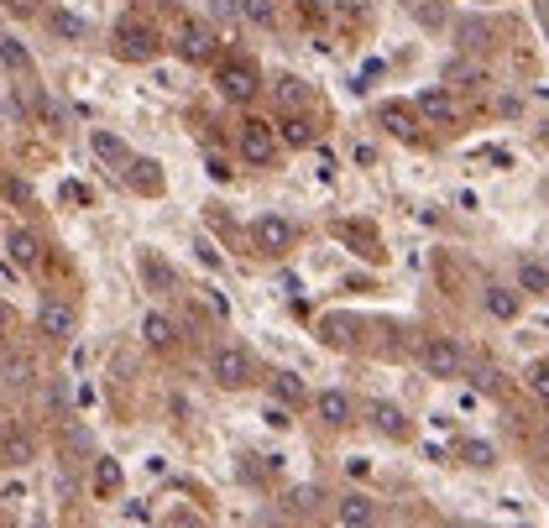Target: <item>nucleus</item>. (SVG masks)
<instances>
[{"mask_svg": "<svg viewBox=\"0 0 549 528\" xmlns=\"http://www.w3.org/2000/svg\"><path fill=\"white\" fill-rule=\"evenodd\" d=\"M335 518H340V528H377V502L366 492H346L335 502Z\"/></svg>", "mask_w": 549, "mask_h": 528, "instance_id": "nucleus-10", "label": "nucleus"}, {"mask_svg": "<svg viewBox=\"0 0 549 528\" xmlns=\"http://www.w3.org/2000/svg\"><path fill=\"white\" fill-rule=\"evenodd\" d=\"M314 408H319V419H325L330 429H346V424H351V413H356V403L340 393V387H325V393L314 398Z\"/></svg>", "mask_w": 549, "mask_h": 528, "instance_id": "nucleus-14", "label": "nucleus"}, {"mask_svg": "<svg viewBox=\"0 0 549 528\" xmlns=\"http://www.w3.org/2000/svg\"><path fill=\"white\" fill-rule=\"evenodd\" d=\"M32 455H37V440H32L27 429H11L6 445H0V461H6V466H27Z\"/></svg>", "mask_w": 549, "mask_h": 528, "instance_id": "nucleus-19", "label": "nucleus"}, {"mask_svg": "<svg viewBox=\"0 0 549 528\" xmlns=\"http://www.w3.org/2000/svg\"><path fill=\"white\" fill-rule=\"evenodd\" d=\"M529 387H534L539 403H549V361H534L529 366Z\"/></svg>", "mask_w": 549, "mask_h": 528, "instance_id": "nucleus-30", "label": "nucleus"}, {"mask_svg": "<svg viewBox=\"0 0 549 528\" xmlns=\"http://www.w3.org/2000/svg\"><path fill=\"white\" fill-rule=\"evenodd\" d=\"M272 157H278V131L262 126V121H246L241 126V163L246 168H272Z\"/></svg>", "mask_w": 549, "mask_h": 528, "instance_id": "nucleus-6", "label": "nucleus"}, {"mask_svg": "<svg viewBox=\"0 0 549 528\" xmlns=\"http://www.w3.org/2000/svg\"><path fill=\"white\" fill-rule=\"evenodd\" d=\"M48 32L53 37H63V42H84L89 37V27H84V16H74V11H48Z\"/></svg>", "mask_w": 549, "mask_h": 528, "instance_id": "nucleus-21", "label": "nucleus"}, {"mask_svg": "<svg viewBox=\"0 0 549 528\" xmlns=\"http://www.w3.org/2000/svg\"><path fill=\"white\" fill-rule=\"evenodd\" d=\"M414 110H419V121H429V126H461V100H455L450 89H429V95L414 100Z\"/></svg>", "mask_w": 549, "mask_h": 528, "instance_id": "nucleus-9", "label": "nucleus"}, {"mask_svg": "<svg viewBox=\"0 0 549 528\" xmlns=\"http://www.w3.org/2000/svg\"><path fill=\"white\" fill-rule=\"evenodd\" d=\"M37 330H42V340H53V346H63V340H74V330H79V314H74V304H63V298H48V304L37 309Z\"/></svg>", "mask_w": 549, "mask_h": 528, "instance_id": "nucleus-8", "label": "nucleus"}, {"mask_svg": "<svg viewBox=\"0 0 549 528\" xmlns=\"http://www.w3.org/2000/svg\"><path fill=\"white\" fill-rule=\"evenodd\" d=\"M126 487V471H121V461H110V455H100L95 461V497H116Z\"/></svg>", "mask_w": 549, "mask_h": 528, "instance_id": "nucleus-20", "label": "nucleus"}, {"mask_svg": "<svg viewBox=\"0 0 549 528\" xmlns=\"http://www.w3.org/2000/svg\"><path fill=\"white\" fill-rule=\"evenodd\" d=\"M6 251H11V262H16V267L37 272V267H42V251H48V246H42V236H37V231H27V225H16V231L6 236Z\"/></svg>", "mask_w": 549, "mask_h": 528, "instance_id": "nucleus-11", "label": "nucleus"}, {"mask_svg": "<svg viewBox=\"0 0 549 528\" xmlns=\"http://www.w3.org/2000/svg\"><path fill=\"white\" fill-rule=\"evenodd\" d=\"M142 278H147V288L168 293V288H173V267L157 257V251H142Z\"/></svg>", "mask_w": 549, "mask_h": 528, "instance_id": "nucleus-22", "label": "nucleus"}, {"mask_svg": "<svg viewBox=\"0 0 549 528\" xmlns=\"http://www.w3.org/2000/svg\"><path fill=\"white\" fill-rule=\"evenodd\" d=\"M32 372H37V366H32V356H11V361H6V372H0V377H6L11 387H27V382H32Z\"/></svg>", "mask_w": 549, "mask_h": 528, "instance_id": "nucleus-27", "label": "nucleus"}, {"mask_svg": "<svg viewBox=\"0 0 549 528\" xmlns=\"http://www.w3.org/2000/svg\"><path fill=\"white\" fill-rule=\"evenodd\" d=\"M419 366H424V377H434V382H455V377L466 372V351H461V340L434 335L429 346L419 351Z\"/></svg>", "mask_w": 549, "mask_h": 528, "instance_id": "nucleus-4", "label": "nucleus"}, {"mask_svg": "<svg viewBox=\"0 0 549 528\" xmlns=\"http://www.w3.org/2000/svg\"><path fill=\"white\" fill-rule=\"evenodd\" d=\"M466 466H476V471H487V466H497V450L487 445V440H466Z\"/></svg>", "mask_w": 549, "mask_h": 528, "instance_id": "nucleus-26", "label": "nucleus"}, {"mask_svg": "<svg viewBox=\"0 0 549 528\" xmlns=\"http://www.w3.org/2000/svg\"><path fill=\"white\" fill-rule=\"evenodd\" d=\"M210 377L220 382V387H251L257 382V361H251V351L246 346H236V340H225V346H215L210 351Z\"/></svg>", "mask_w": 549, "mask_h": 528, "instance_id": "nucleus-2", "label": "nucleus"}, {"mask_svg": "<svg viewBox=\"0 0 549 528\" xmlns=\"http://www.w3.org/2000/svg\"><path fill=\"white\" fill-rule=\"evenodd\" d=\"M199 293H204V304H210V309H215L220 319H231V304H225V298H220L215 288H199Z\"/></svg>", "mask_w": 549, "mask_h": 528, "instance_id": "nucleus-32", "label": "nucleus"}, {"mask_svg": "<svg viewBox=\"0 0 549 528\" xmlns=\"http://www.w3.org/2000/svg\"><path fill=\"white\" fill-rule=\"evenodd\" d=\"M267 387H272V398H278L283 408H304L309 403V387H304V377L299 372H267Z\"/></svg>", "mask_w": 549, "mask_h": 528, "instance_id": "nucleus-13", "label": "nucleus"}, {"mask_svg": "<svg viewBox=\"0 0 549 528\" xmlns=\"http://www.w3.org/2000/svg\"><path fill=\"white\" fill-rule=\"evenodd\" d=\"M366 419H372V429H382V434H393V440H403L408 434V419H403V408L398 403H366Z\"/></svg>", "mask_w": 549, "mask_h": 528, "instance_id": "nucleus-16", "label": "nucleus"}, {"mask_svg": "<svg viewBox=\"0 0 549 528\" xmlns=\"http://www.w3.org/2000/svg\"><path fill=\"white\" fill-rule=\"evenodd\" d=\"M142 340H147L152 351H168L173 340H178V325H173V319H168L163 309H152V314L142 319Z\"/></svg>", "mask_w": 549, "mask_h": 528, "instance_id": "nucleus-17", "label": "nucleus"}, {"mask_svg": "<svg viewBox=\"0 0 549 528\" xmlns=\"http://www.w3.org/2000/svg\"><path fill=\"white\" fill-rule=\"evenodd\" d=\"M382 121H387V126H393L398 136H414V116H408V110H403V105H382Z\"/></svg>", "mask_w": 549, "mask_h": 528, "instance_id": "nucleus-28", "label": "nucleus"}, {"mask_svg": "<svg viewBox=\"0 0 549 528\" xmlns=\"http://www.w3.org/2000/svg\"><path fill=\"white\" fill-rule=\"evenodd\" d=\"M215 84H220V100H231V105H251L262 95V74H257V63H246V58H225Z\"/></svg>", "mask_w": 549, "mask_h": 528, "instance_id": "nucleus-3", "label": "nucleus"}, {"mask_svg": "<svg viewBox=\"0 0 549 528\" xmlns=\"http://www.w3.org/2000/svg\"><path fill=\"white\" fill-rule=\"evenodd\" d=\"M272 100L283 105V116H304V105H309V84L299 74H283L278 84H272Z\"/></svg>", "mask_w": 549, "mask_h": 528, "instance_id": "nucleus-15", "label": "nucleus"}, {"mask_svg": "<svg viewBox=\"0 0 549 528\" xmlns=\"http://www.w3.org/2000/svg\"><path fill=\"white\" fill-rule=\"evenodd\" d=\"M241 11V0H215V16H236Z\"/></svg>", "mask_w": 549, "mask_h": 528, "instance_id": "nucleus-36", "label": "nucleus"}, {"mask_svg": "<svg viewBox=\"0 0 549 528\" xmlns=\"http://www.w3.org/2000/svg\"><path fill=\"white\" fill-rule=\"evenodd\" d=\"M278 136H283L288 147H309V142H314V126H309V116H283Z\"/></svg>", "mask_w": 549, "mask_h": 528, "instance_id": "nucleus-23", "label": "nucleus"}, {"mask_svg": "<svg viewBox=\"0 0 549 528\" xmlns=\"http://www.w3.org/2000/svg\"><path fill=\"white\" fill-rule=\"evenodd\" d=\"M539 27H544V37H549V0H539Z\"/></svg>", "mask_w": 549, "mask_h": 528, "instance_id": "nucleus-37", "label": "nucleus"}, {"mask_svg": "<svg viewBox=\"0 0 549 528\" xmlns=\"http://www.w3.org/2000/svg\"><path fill=\"white\" fill-rule=\"evenodd\" d=\"M482 304H487L492 319H518V293L502 288V283H487V288H482Z\"/></svg>", "mask_w": 549, "mask_h": 528, "instance_id": "nucleus-18", "label": "nucleus"}, {"mask_svg": "<svg viewBox=\"0 0 549 528\" xmlns=\"http://www.w3.org/2000/svg\"><path fill=\"white\" fill-rule=\"evenodd\" d=\"M267 424H272V429H288V424H293V419H288V408H283V403H278V408H267Z\"/></svg>", "mask_w": 549, "mask_h": 528, "instance_id": "nucleus-35", "label": "nucleus"}, {"mask_svg": "<svg viewBox=\"0 0 549 528\" xmlns=\"http://www.w3.org/2000/svg\"><path fill=\"white\" fill-rule=\"evenodd\" d=\"M215 27L210 21H178V58H189V63H210L215 58Z\"/></svg>", "mask_w": 549, "mask_h": 528, "instance_id": "nucleus-7", "label": "nucleus"}, {"mask_svg": "<svg viewBox=\"0 0 549 528\" xmlns=\"http://www.w3.org/2000/svg\"><path fill=\"white\" fill-rule=\"evenodd\" d=\"M251 241H257V251H267V257H283V251H293V241H299V225L288 215H262L251 225Z\"/></svg>", "mask_w": 549, "mask_h": 528, "instance_id": "nucleus-5", "label": "nucleus"}, {"mask_svg": "<svg viewBox=\"0 0 549 528\" xmlns=\"http://www.w3.org/2000/svg\"><path fill=\"white\" fill-rule=\"evenodd\" d=\"M450 84H487V74H482V68H476V63H450Z\"/></svg>", "mask_w": 549, "mask_h": 528, "instance_id": "nucleus-29", "label": "nucleus"}, {"mask_svg": "<svg viewBox=\"0 0 549 528\" xmlns=\"http://www.w3.org/2000/svg\"><path fill=\"white\" fill-rule=\"evenodd\" d=\"M0 53H6V63H11V68H32V63H27V53H21L16 42H6V48H0Z\"/></svg>", "mask_w": 549, "mask_h": 528, "instance_id": "nucleus-34", "label": "nucleus"}, {"mask_svg": "<svg viewBox=\"0 0 549 528\" xmlns=\"http://www.w3.org/2000/svg\"><path fill=\"white\" fill-rule=\"evenodd\" d=\"M6 199H16V204H32V189L21 178H6Z\"/></svg>", "mask_w": 549, "mask_h": 528, "instance_id": "nucleus-31", "label": "nucleus"}, {"mask_svg": "<svg viewBox=\"0 0 549 528\" xmlns=\"http://www.w3.org/2000/svg\"><path fill=\"white\" fill-rule=\"evenodd\" d=\"M6 325H11V309H6V304H0V330H6Z\"/></svg>", "mask_w": 549, "mask_h": 528, "instance_id": "nucleus-38", "label": "nucleus"}, {"mask_svg": "<svg viewBox=\"0 0 549 528\" xmlns=\"http://www.w3.org/2000/svg\"><path fill=\"white\" fill-rule=\"evenodd\" d=\"M544 450H549V429H544Z\"/></svg>", "mask_w": 549, "mask_h": 528, "instance_id": "nucleus-39", "label": "nucleus"}, {"mask_svg": "<svg viewBox=\"0 0 549 528\" xmlns=\"http://www.w3.org/2000/svg\"><path fill=\"white\" fill-rule=\"evenodd\" d=\"M89 152H95L105 168H116V173H126V168H131V147L121 142L116 131H95V136H89Z\"/></svg>", "mask_w": 549, "mask_h": 528, "instance_id": "nucleus-12", "label": "nucleus"}, {"mask_svg": "<svg viewBox=\"0 0 549 528\" xmlns=\"http://www.w3.org/2000/svg\"><path fill=\"white\" fill-rule=\"evenodd\" d=\"M518 288L523 293H549V267L544 262H518Z\"/></svg>", "mask_w": 549, "mask_h": 528, "instance_id": "nucleus-24", "label": "nucleus"}, {"mask_svg": "<svg viewBox=\"0 0 549 528\" xmlns=\"http://www.w3.org/2000/svg\"><path fill=\"white\" fill-rule=\"evenodd\" d=\"M241 16L257 21V27H272L278 21V0H241Z\"/></svg>", "mask_w": 549, "mask_h": 528, "instance_id": "nucleus-25", "label": "nucleus"}, {"mask_svg": "<svg viewBox=\"0 0 549 528\" xmlns=\"http://www.w3.org/2000/svg\"><path fill=\"white\" fill-rule=\"evenodd\" d=\"M116 53H121L126 63H152L157 53H163V37H157L152 21L121 16V21H116Z\"/></svg>", "mask_w": 549, "mask_h": 528, "instance_id": "nucleus-1", "label": "nucleus"}, {"mask_svg": "<svg viewBox=\"0 0 549 528\" xmlns=\"http://www.w3.org/2000/svg\"><path fill=\"white\" fill-rule=\"evenodd\" d=\"M163 528H204V518H199V513H173Z\"/></svg>", "mask_w": 549, "mask_h": 528, "instance_id": "nucleus-33", "label": "nucleus"}]
</instances>
